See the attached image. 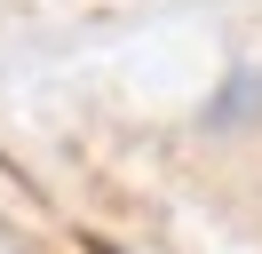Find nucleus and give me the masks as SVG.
<instances>
[]
</instances>
